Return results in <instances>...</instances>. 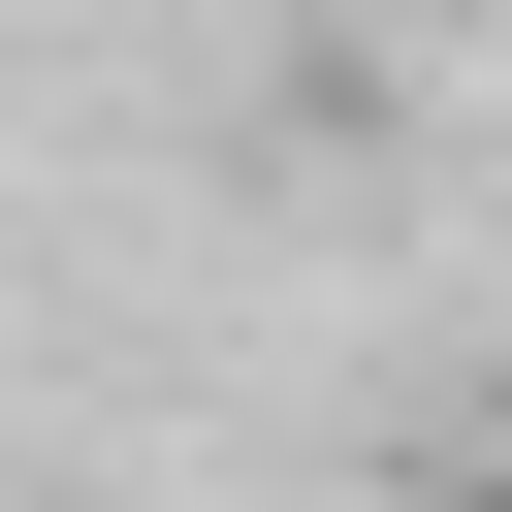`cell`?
Here are the masks:
<instances>
[{
    "label": "cell",
    "mask_w": 512,
    "mask_h": 512,
    "mask_svg": "<svg viewBox=\"0 0 512 512\" xmlns=\"http://www.w3.org/2000/svg\"><path fill=\"white\" fill-rule=\"evenodd\" d=\"M416 512H512V448H480V480H416Z\"/></svg>",
    "instance_id": "6da1fadb"
}]
</instances>
